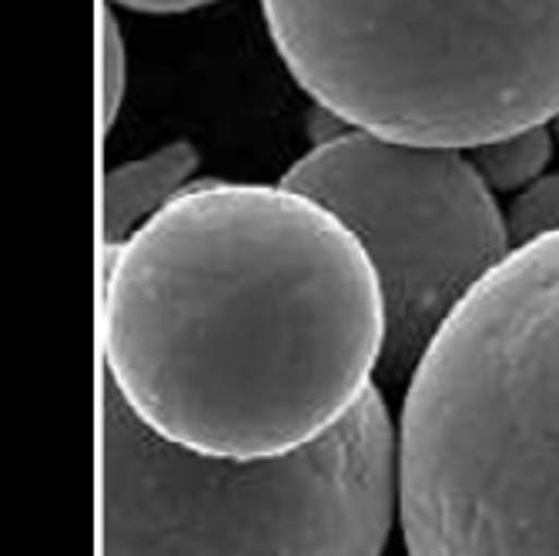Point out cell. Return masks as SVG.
<instances>
[{"label":"cell","mask_w":559,"mask_h":556,"mask_svg":"<svg viewBox=\"0 0 559 556\" xmlns=\"http://www.w3.org/2000/svg\"><path fill=\"white\" fill-rule=\"evenodd\" d=\"M552 138H556V141H559V115H556V118H552Z\"/></svg>","instance_id":"cell-11"},{"label":"cell","mask_w":559,"mask_h":556,"mask_svg":"<svg viewBox=\"0 0 559 556\" xmlns=\"http://www.w3.org/2000/svg\"><path fill=\"white\" fill-rule=\"evenodd\" d=\"M395 507L376 386L325 436L231 460L151 429L100 369V556H382Z\"/></svg>","instance_id":"cell-3"},{"label":"cell","mask_w":559,"mask_h":556,"mask_svg":"<svg viewBox=\"0 0 559 556\" xmlns=\"http://www.w3.org/2000/svg\"><path fill=\"white\" fill-rule=\"evenodd\" d=\"M506 228H510L513 248L559 232V171L539 175L516 194L510 215H506Z\"/></svg>","instance_id":"cell-8"},{"label":"cell","mask_w":559,"mask_h":556,"mask_svg":"<svg viewBox=\"0 0 559 556\" xmlns=\"http://www.w3.org/2000/svg\"><path fill=\"white\" fill-rule=\"evenodd\" d=\"M198 151L188 141L158 147L155 155L118 165L100 178V248L124 245L188 188Z\"/></svg>","instance_id":"cell-6"},{"label":"cell","mask_w":559,"mask_h":556,"mask_svg":"<svg viewBox=\"0 0 559 556\" xmlns=\"http://www.w3.org/2000/svg\"><path fill=\"white\" fill-rule=\"evenodd\" d=\"M111 4H121L131 11H147V14H181V11L215 4V0H111Z\"/></svg>","instance_id":"cell-10"},{"label":"cell","mask_w":559,"mask_h":556,"mask_svg":"<svg viewBox=\"0 0 559 556\" xmlns=\"http://www.w3.org/2000/svg\"><path fill=\"white\" fill-rule=\"evenodd\" d=\"M366 248L385 306L382 369L413 372L466 295L513 251L506 215L460 147L345 128L285 178Z\"/></svg>","instance_id":"cell-5"},{"label":"cell","mask_w":559,"mask_h":556,"mask_svg":"<svg viewBox=\"0 0 559 556\" xmlns=\"http://www.w3.org/2000/svg\"><path fill=\"white\" fill-rule=\"evenodd\" d=\"M399 517L409 556H559V232L513 248L413 369Z\"/></svg>","instance_id":"cell-2"},{"label":"cell","mask_w":559,"mask_h":556,"mask_svg":"<svg viewBox=\"0 0 559 556\" xmlns=\"http://www.w3.org/2000/svg\"><path fill=\"white\" fill-rule=\"evenodd\" d=\"M382 348L366 248L282 181H194L105 251L100 369L151 429L209 457L325 436L372 389Z\"/></svg>","instance_id":"cell-1"},{"label":"cell","mask_w":559,"mask_h":556,"mask_svg":"<svg viewBox=\"0 0 559 556\" xmlns=\"http://www.w3.org/2000/svg\"><path fill=\"white\" fill-rule=\"evenodd\" d=\"M124 78H128V58L121 27L111 11L100 14V128H111L121 111L124 97Z\"/></svg>","instance_id":"cell-9"},{"label":"cell","mask_w":559,"mask_h":556,"mask_svg":"<svg viewBox=\"0 0 559 556\" xmlns=\"http://www.w3.org/2000/svg\"><path fill=\"white\" fill-rule=\"evenodd\" d=\"M552 158V131L546 125H533L506 138L469 147V162L489 191H523L533 185Z\"/></svg>","instance_id":"cell-7"},{"label":"cell","mask_w":559,"mask_h":556,"mask_svg":"<svg viewBox=\"0 0 559 556\" xmlns=\"http://www.w3.org/2000/svg\"><path fill=\"white\" fill-rule=\"evenodd\" d=\"M319 108L405 144L460 147L559 115V0H262Z\"/></svg>","instance_id":"cell-4"}]
</instances>
